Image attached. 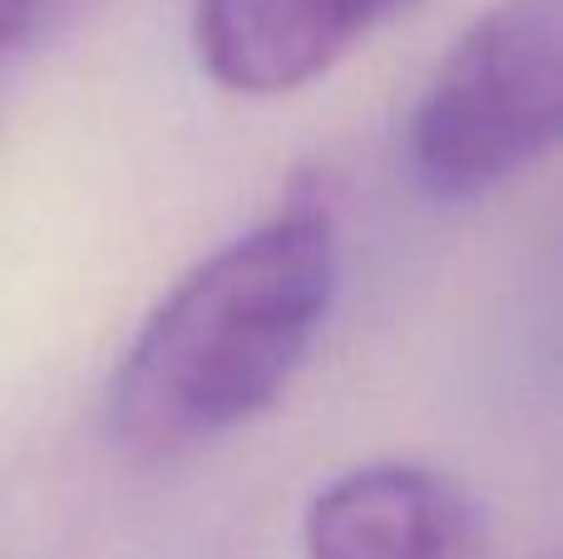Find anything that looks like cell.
I'll return each mask as SVG.
<instances>
[{"mask_svg":"<svg viewBox=\"0 0 563 559\" xmlns=\"http://www.w3.org/2000/svg\"><path fill=\"white\" fill-rule=\"evenodd\" d=\"M479 515L450 475L430 465L376 461L336 475L307 505V559H440L475 540Z\"/></svg>","mask_w":563,"mask_h":559,"instance_id":"obj_4","label":"cell"},{"mask_svg":"<svg viewBox=\"0 0 563 559\" xmlns=\"http://www.w3.org/2000/svg\"><path fill=\"white\" fill-rule=\"evenodd\" d=\"M440 559H489V550H485V535H475V540L455 545V550H450V555H440Z\"/></svg>","mask_w":563,"mask_h":559,"instance_id":"obj_6","label":"cell"},{"mask_svg":"<svg viewBox=\"0 0 563 559\" xmlns=\"http://www.w3.org/2000/svg\"><path fill=\"white\" fill-rule=\"evenodd\" d=\"M336 297V233L291 204L194 263L109 382V436L139 461H178L243 431L301 372Z\"/></svg>","mask_w":563,"mask_h":559,"instance_id":"obj_1","label":"cell"},{"mask_svg":"<svg viewBox=\"0 0 563 559\" xmlns=\"http://www.w3.org/2000/svg\"><path fill=\"white\" fill-rule=\"evenodd\" d=\"M416 0H198L194 50L218 89L273 99L336 69Z\"/></svg>","mask_w":563,"mask_h":559,"instance_id":"obj_3","label":"cell"},{"mask_svg":"<svg viewBox=\"0 0 563 559\" xmlns=\"http://www.w3.org/2000/svg\"><path fill=\"white\" fill-rule=\"evenodd\" d=\"M563 129V0H495L445 50L406 124V174L430 204H475Z\"/></svg>","mask_w":563,"mask_h":559,"instance_id":"obj_2","label":"cell"},{"mask_svg":"<svg viewBox=\"0 0 563 559\" xmlns=\"http://www.w3.org/2000/svg\"><path fill=\"white\" fill-rule=\"evenodd\" d=\"M35 6H40V0H0V55H5V50L20 40V30L30 25Z\"/></svg>","mask_w":563,"mask_h":559,"instance_id":"obj_5","label":"cell"}]
</instances>
